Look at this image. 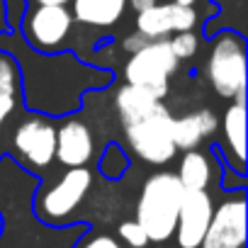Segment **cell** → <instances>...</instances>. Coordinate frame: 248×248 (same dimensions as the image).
<instances>
[{
    "mask_svg": "<svg viewBox=\"0 0 248 248\" xmlns=\"http://www.w3.org/2000/svg\"><path fill=\"white\" fill-rule=\"evenodd\" d=\"M114 105H117V112H119V119L124 127L129 124L149 117L154 109H158L163 102L156 93H151L149 88H141V85H129L124 83L119 90H117V97H114Z\"/></svg>",
    "mask_w": 248,
    "mask_h": 248,
    "instance_id": "4fadbf2b",
    "label": "cell"
},
{
    "mask_svg": "<svg viewBox=\"0 0 248 248\" xmlns=\"http://www.w3.org/2000/svg\"><path fill=\"white\" fill-rule=\"evenodd\" d=\"M195 25H197V10L192 5L156 3L137 13V32L149 42L168 39V34H178V32H192Z\"/></svg>",
    "mask_w": 248,
    "mask_h": 248,
    "instance_id": "52a82bcc",
    "label": "cell"
},
{
    "mask_svg": "<svg viewBox=\"0 0 248 248\" xmlns=\"http://www.w3.org/2000/svg\"><path fill=\"white\" fill-rule=\"evenodd\" d=\"M168 3H178V5H195L197 0H168Z\"/></svg>",
    "mask_w": 248,
    "mask_h": 248,
    "instance_id": "484cf974",
    "label": "cell"
},
{
    "mask_svg": "<svg viewBox=\"0 0 248 248\" xmlns=\"http://www.w3.org/2000/svg\"><path fill=\"white\" fill-rule=\"evenodd\" d=\"M173 117L166 105L154 109L149 117L124 127V137H127L129 149L146 163L151 166H163L175 156V144H173Z\"/></svg>",
    "mask_w": 248,
    "mask_h": 248,
    "instance_id": "277c9868",
    "label": "cell"
},
{
    "mask_svg": "<svg viewBox=\"0 0 248 248\" xmlns=\"http://www.w3.org/2000/svg\"><path fill=\"white\" fill-rule=\"evenodd\" d=\"M73 20L88 27H112L122 20L127 0H71Z\"/></svg>",
    "mask_w": 248,
    "mask_h": 248,
    "instance_id": "5bb4252c",
    "label": "cell"
},
{
    "mask_svg": "<svg viewBox=\"0 0 248 248\" xmlns=\"http://www.w3.org/2000/svg\"><path fill=\"white\" fill-rule=\"evenodd\" d=\"M219 127V119L212 109H197L185 117H173V144L180 151H195L202 139L212 137Z\"/></svg>",
    "mask_w": 248,
    "mask_h": 248,
    "instance_id": "7c38bea8",
    "label": "cell"
},
{
    "mask_svg": "<svg viewBox=\"0 0 248 248\" xmlns=\"http://www.w3.org/2000/svg\"><path fill=\"white\" fill-rule=\"evenodd\" d=\"M32 3H37V5H66L71 0H32Z\"/></svg>",
    "mask_w": 248,
    "mask_h": 248,
    "instance_id": "cb8c5ba5",
    "label": "cell"
},
{
    "mask_svg": "<svg viewBox=\"0 0 248 248\" xmlns=\"http://www.w3.org/2000/svg\"><path fill=\"white\" fill-rule=\"evenodd\" d=\"M124 168H127V158H124L122 149L119 146H107V151L102 154L100 158V170L107 175V178H119L124 173Z\"/></svg>",
    "mask_w": 248,
    "mask_h": 248,
    "instance_id": "ac0fdd59",
    "label": "cell"
},
{
    "mask_svg": "<svg viewBox=\"0 0 248 248\" xmlns=\"http://www.w3.org/2000/svg\"><path fill=\"white\" fill-rule=\"evenodd\" d=\"M224 139L229 144V151H233L238 161V170L243 173V158H246V105L243 97H236L233 105L224 112Z\"/></svg>",
    "mask_w": 248,
    "mask_h": 248,
    "instance_id": "9a60e30c",
    "label": "cell"
},
{
    "mask_svg": "<svg viewBox=\"0 0 248 248\" xmlns=\"http://www.w3.org/2000/svg\"><path fill=\"white\" fill-rule=\"evenodd\" d=\"M8 27V22H5V8H3V0H0V32H3Z\"/></svg>",
    "mask_w": 248,
    "mask_h": 248,
    "instance_id": "d4e9b609",
    "label": "cell"
},
{
    "mask_svg": "<svg viewBox=\"0 0 248 248\" xmlns=\"http://www.w3.org/2000/svg\"><path fill=\"white\" fill-rule=\"evenodd\" d=\"M243 246H246V202L238 195L233 200H226L212 212L200 248H243Z\"/></svg>",
    "mask_w": 248,
    "mask_h": 248,
    "instance_id": "ba28073f",
    "label": "cell"
},
{
    "mask_svg": "<svg viewBox=\"0 0 248 248\" xmlns=\"http://www.w3.org/2000/svg\"><path fill=\"white\" fill-rule=\"evenodd\" d=\"M0 93H5V90H0ZM10 95H17V93H10Z\"/></svg>",
    "mask_w": 248,
    "mask_h": 248,
    "instance_id": "4316f807",
    "label": "cell"
},
{
    "mask_svg": "<svg viewBox=\"0 0 248 248\" xmlns=\"http://www.w3.org/2000/svg\"><path fill=\"white\" fill-rule=\"evenodd\" d=\"M17 154L34 168H46L54 161L56 151V129L42 117L25 119L13 134Z\"/></svg>",
    "mask_w": 248,
    "mask_h": 248,
    "instance_id": "30bf717a",
    "label": "cell"
},
{
    "mask_svg": "<svg viewBox=\"0 0 248 248\" xmlns=\"http://www.w3.org/2000/svg\"><path fill=\"white\" fill-rule=\"evenodd\" d=\"M93 185V173L83 168H68L49 190H44L37 200V212L46 221H61L66 219L88 195Z\"/></svg>",
    "mask_w": 248,
    "mask_h": 248,
    "instance_id": "8992f818",
    "label": "cell"
},
{
    "mask_svg": "<svg viewBox=\"0 0 248 248\" xmlns=\"http://www.w3.org/2000/svg\"><path fill=\"white\" fill-rule=\"evenodd\" d=\"M183 195L185 187L173 173H154L146 178L137 202V221L151 243H163L173 236Z\"/></svg>",
    "mask_w": 248,
    "mask_h": 248,
    "instance_id": "6da1fadb",
    "label": "cell"
},
{
    "mask_svg": "<svg viewBox=\"0 0 248 248\" xmlns=\"http://www.w3.org/2000/svg\"><path fill=\"white\" fill-rule=\"evenodd\" d=\"M212 212H214V202L207 190H185L178 209L175 231H173L178 248H200Z\"/></svg>",
    "mask_w": 248,
    "mask_h": 248,
    "instance_id": "9c48e42d",
    "label": "cell"
},
{
    "mask_svg": "<svg viewBox=\"0 0 248 248\" xmlns=\"http://www.w3.org/2000/svg\"><path fill=\"white\" fill-rule=\"evenodd\" d=\"M178 63L180 61L170 51L168 39H156L129 54L127 63H124V80L129 85L149 88L163 100L168 95V80L178 71Z\"/></svg>",
    "mask_w": 248,
    "mask_h": 248,
    "instance_id": "3957f363",
    "label": "cell"
},
{
    "mask_svg": "<svg viewBox=\"0 0 248 248\" xmlns=\"http://www.w3.org/2000/svg\"><path fill=\"white\" fill-rule=\"evenodd\" d=\"M158 0H127V5H132L137 13H141V10H146V8H151V5H156Z\"/></svg>",
    "mask_w": 248,
    "mask_h": 248,
    "instance_id": "603a6c76",
    "label": "cell"
},
{
    "mask_svg": "<svg viewBox=\"0 0 248 248\" xmlns=\"http://www.w3.org/2000/svg\"><path fill=\"white\" fill-rule=\"evenodd\" d=\"M54 158L66 168H83L93 158V134L78 119H68L56 129Z\"/></svg>",
    "mask_w": 248,
    "mask_h": 248,
    "instance_id": "8fae6325",
    "label": "cell"
},
{
    "mask_svg": "<svg viewBox=\"0 0 248 248\" xmlns=\"http://www.w3.org/2000/svg\"><path fill=\"white\" fill-rule=\"evenodd\" d=\"M119 238L127 243L129 248H146L151 241L146 236V231L141 229V224L134 219V221H122L119 224Z\"/></svg>",
    "mask_w": 248,
    "mask_h": 248,
    "instance_id": "d6986e66",
    "label": "cell"
},
{
    "mask_svg": "<svg viewBox=\"0 0 248 248\" xmlns=\"http://www.w3.org/2000/svg\"><path fill=\"white\" fill-rule=\"evenodd\" d=\"M71 27H73V15L66 5H37L30 8L22 20L25 42L44 54L61 49V44L71 34Z\"/></svg>",
    "mask_w": 248,
    "mask_h": 248,
    "instance_id": "5b68a950",
    "label": "cell"
},
{
    "mask_svg": "<svg viewBox=\"0 0 248 248\" xmlns=\"http://www.w3.org/2000/svg\"><path fill=\"white\" fill-rule=\"evenodd\" d=\"M168 44H170V51L175 54L178 61L192 59L200 49V39L195 32H178V34H173V39H168Z\"/></svg>",
    "mask_w": 248,
    "mask_h": 248,
    "instance_id": "e0dca14e",
    "label": "cell"
},
{
    "mask_svg": "<svg viewBox=\"0 0 248 248\" xmlns=\"http://www.w3.org/2000/svg\"><path fill=\"white\" fill-rule=\"evenodd\" d=\"M13 109H15V95L0 93V132H3V124L8 122V117H10Z\"/></svg>",
    "mask_w": 248,
    "mask_h": 248,
    "instance_id": "ffe728a7",
    "label": "cell"
},
{
    "mask_svg": "<svg viewBox=\"0 0 248 248\" xmlns=\"http://www.w3.org/2000/svg\"><path fill=\"white\" fill-rule=\"evenodd\" d=\"M83 248H122V246H119V241H114L112 236H105V233H102V236L90 238Z\"/></svg>",
    "mask_w": 248,
    "mask_h": 248,
    "instance_id": "7402d4cb",
    "label": "cell"
},
{
    "mask_svg": "<svg viewBox=\"0 0 248 248\" xmlns=\"http://www.w3.org/2000/svg\"><path fill=\"white\" fill-rule=\"evenodd\" d=\"M144 44H149V39H146V37H141L139 32L129 34L127 39L122 42V46H124V51H127V54H134V51H139V49H141Z\"/></svg>",
    "mask_w": 248,
    "mask_h": 248,
    "instance_id": "44dd1931",
    "label": "cell"
},
{
    "mask_svg": "<svg viewBox=\"0 0 248 248\" xmlns=\"http://www.w3.org/2000/svg\"><path fill=\"white\" fill-rule=\"evenodd\" d=\"M212 178V166L209 158L200 151H185L180 168H178V180L185 190H207Z\"/></svg>",
    "mask_w": 248,
    "mask_h": 248,
    "instance_id": "2e32d148",
    "label": "cell"
},
{
    "mask_svg": "<svg viewBox=\"0 0 248 248\" xmlns=\"http://www.w3.org/2000/svg\"><path fill=\"white\" fill-rule=\"evenodd\" d=\"M204 73L217 95L236 100L246 93V39L233 30H224L214 37Z\"/></svg>",
    "mask_w": 248,
    "mask_h": 248,
    "instance_id": "7a4b0ae2",
    "label": "cell"
}]
</instances>
